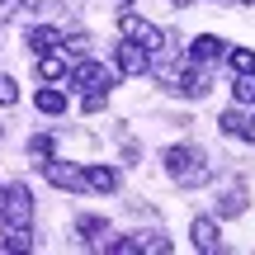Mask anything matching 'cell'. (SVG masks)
<instances>
[{
    "label": "cell",
    "mask_w": 255,
    "mask_h": 255,
    "mask_svg": "<svg viewBox=\"0 0 255 255\" xmlns=\"http://www.w3.org/2000/svg\"><path fill=\"white\" fill-rule=\"evenodd\" d=\"M38 76H43V81H62V76H66V57L38 52Z\"/></svg>",
    "instance_id": "4fadbf2b"
},
{
    "label": "cell",
    "mask_w": 255,
    "mask_h": 255,
    "mask_svg": "<svg viewBox=\"0 0 255 255\" xmlns=\"http://www.w3.org/2000/svg\"><path fill=\"white\" fill-rule=\"evenodd\" d=\"M232 95H237V104H255V76H237Z\"/></svg>",
    "instance_id": "2e32d148"
},
{
    "label": "cell",
    "mask_w": 255,
    "mask_h": 255,
    "mask_svg": "<svg viewBox=\"0 0 255 255\" xmlns=\"http://www.w3.org/2000/svg\"><path fill=\"white\" fill-rule=\"evenodd\" d=\"M14 100H19L14 81H9V76H0V104H14Z\"/></svg>",
    "instance_id": "7402d4cb"
},
{
    "label": "cell",
    "mask_w": 255,
    "mask_h": 255,
    "mask_svg": "<svg viewBox=\"0 0 255 255\" xmlns=\"http://www.w3.org/2000/svg\"><path fill=\"white\" fill-rule=\"evenodd\" d=\"M114 255H137V237H114V241H104Z\"/></svg>",
    "instance_id": "ffe728a7"
},
{
    "label": "cell",
    "mask_w": 255,
    "mask_h": 255,
    "mask_svg": "<svg viewBox=\"0 0 255 255\" xmlns=\"http://www.w3.org/2000/svg\"><path fill=\"white\" fill-rule=\"evenodd\" d=\"M189 237H194V246H199L203 255H218L222 251V237H218V222H213V218H194Z\"/></svg>",
    "instance_id": "52a82bcc"
},
{
    "label": "cell",
    "mask_w": 255,
    "mask_h": 255,
    "mask_svg": "<svg viewBox=\"0 0 255 255\" xmlns=\"http://www.w3.org/2000/svg\"><path fill=\"white\" fill-rule=\"evenodd\" d=\"M81 237L90 241V246H104V241H109V222L104 218H81Z\"/></svg>",
    "instance_id": "5bb4252c"
},
{
    "label": "cell",
    "mask_w": 255,
    "mask_h": 255,
    "mask_svg": "<svg viewBox=\"0 0 255 255\" xmlns=\"http://www.w3.org/2000/svg\"><path fill=\"white\" fill-rule=\"evenodd\" d=\"M5 251H33V237H28V227H9Z\"/></svg>",
    "instance_id": "9a60e30c"
},
{
    "label": "cell",
    "mask_w": 255,
    "mask_h": 255,
    "mask_svg": "<svg viewBox=\"0 0 255 255\" xmlns=\"http://www.w3.org/2000/svg\"><path fill=\"white\" fill-rule=\"evenodd\" d=\"M170 5H180V9H184V5H189V0H170Z\"/></svg>",
    "instance_id": "cb8c5ba5"
},
{
    "label": "cell",
    "mask_w": 255,
    "mask_h": 255,
    "mask_svg": "<svg viewBox=\"0 0 255 255\" xmlns=\"http://www.w3.org/2000/svg\"><path fill=\"white\" fill-rule=\"evenodd\" d=\"M43 175H47L52 189H66V194L85 189V170H81V165H71V161H52V156H47V161H43Z\"/></svg>",
    "instance_id": "5b68a950"
},
{
    "label": "cell",
    "mask_w": 255,
    "mask_h": 255,
    "mask_svg": "<svg viewBox=\"0 0 255 255\" xmlns=\"http://www.w3.org/2000/svg\"><path fill=\"white\" fill-rule=\"evenodd\" d=\"M66 81L76 85V90H100V85H114V76L104 71L100 62H90V57H81V62L66 66Z\"/></svg>",
    "instance_id": "277c9868"
},
{
    "label": "cell",
    "mask_w": 255,
    "mask_h": 255,
    "mask_svg": "<svg viewBox=\"0 0 255 255\" xmlns=\"http://www.w3.org/2000/svg\"><path fill=\"white\" fill-rule=\"evenodd\" d=\"M165 170H170V180L184 184V189H199V184L213 180V165H208V156H203L199 146H170V151H165Z\"/></svg>",
    "instance_id": "6da1fadb"
},
{
    "label": "cell",
    "mask_w": 255,
    "mask_h": 255,
    "mask_svg": "<svg viewBox=\"0 0 255 255\" xmlns=\"http://www.w3.org/2000/svg\"><path fill=\"white\" fill-rule=\"evenodd\" d=\"M0 222H9V227H28L33 222V199H28L24 184L0 189Z\"/></svg>",
    "instance_id": "3957f363"
},
{
    "label": "cell",
    "mask_w": 255,
    "mask_h": 255,
    "mask_svg": "<svg viewBox=\"0 0 255 255\" xmlns=\"http://www.w3.org/2000/svg\"><path fill=\"white\" fill-rule=\"evenodd\" d=\"M137 251H156V255H165V251H170V241H165V237H137Z\"/></svg>",
    "instance_id": "44dd1931"
},
{
    "label": "cell",
    "mask_w": 255,
    "mask_h": 255,
    "mask_svg": "<svg viewBox=\"0 0 255 255\" xmlns=\"http://www.w3.org/2000/svg\"><path fill=\"white\" fill-rule=\"evenodd\" d=\"M114 57H119V71L123 76H146V71H151V52H146L142 43H132V38H123Z\"/></svg>",
    "instance_id": "8992f818"
},
{
    "label": "cell",
    "mask_w": 255,
    "mask_h": 255,
    "mask_svg": "<svg viewBox=\"0 0 255 255\" xmlns=\"http://www.w3.org/2000/svg\"><path fill=\"white\" fill-rule=\"evenodd\" d=\"M222 52H227V43L222 38H213V33H199L194 38V47H189V62H222Z\"/></svg>",
    "instance_id": "ba28073f"
},
{
    "label": "cell",
    "mask_w": 255,
    "mask_h": 255,
    "mask_svg": "<svg viewBox=\"0 0 255 255\" xmlns=\"http://www.w3.org/2000/svg\"><path fill=\"white\" fill-rule=\"evenodd\" d=\"M237 213H246V194L232 189V194H227V203H222V218H237Z\"/></svg>",
    "instance_id": "d6986e66"
},
{
    "label": "cell",
    "mask_w": 255,
    "mask_h": 255,
    "mask_svg": "<svg viewBox=\"0 0 255 255\" xmlns=\"http://www.w3.org/2000/svg\"><path fill=\"white\" fill-rule=\"evenodd\" d=\"M241 137H246V142H255V119H246V128H241Z\"/></svg>",
    "instance_id": "603a6c76"
},
{
    "label": "cell",
    "mask_w": 255,
    "mask_h": 255,
    "mask_svg": "<svg viewBox=\"0 0 255 255\" xmlns=\"http://www.w3.org/2000/svg\"><path fill=\"white\" fill-rule=\"evenodd\" d=\"M246 5H255V0H246Z\"/></svg>",
    "instance_id": "d4e9b609"
},
{
    "label": "cell",
    "mask_w": 255,
    "mask_h": 255,
    "mask_svg": "<svg viewBox=\"0 0 255 255\" xmlns=\"http://www.w3.org/2000/svg\"><path fill=\"white\" fill-rule=\"evenodd\" d=\"M33 104H38L43 114H62V109H66V90H57V85H43V90L33 95Z\"/></svg>",
    "instance_id": "8fae6325"
},
{
    "label": "cell",
    "mask_w": 255,
    "mask_h": 255,
    "mask_svg": "<svg viewBox=\"0 0 255 255\" xmlns=\"http://www.w3.org/2000/svg\"><path fill=\"white\" fill-rule=\"evenodd\" d=\"M28 47H33V52H57V47H62V28H52V24L28 28Z\"/></svg>",
    "instance_id": "30bf717a"
},
{
    "label": "cell",
    "mask_w": 255,
    "mask_h": 255,
    "mask_svg": "<svg viewBox=\"0 0 255 255\" xmlns=\"http://www.w3.org/2000/svg\"><path fill=\"white\" fill-rule=\"evenodd\" d=\"M85 189L114 194V189H119V170H114V165H90V170H85Z\"/></svg>",
    "instance_id": "9c48e42d"
},
{
    "label": "cell",
    "mask_w": 255,
    "mask_h": 255,
    "mask_svg": "<svg viewBox=\"0 0 255 255\" xmlns=\"http://www.w3.org/2000/svg\"><path fill=\"white\" fill-rule=\"evenodd\" d=\"M0 5H5V0H0Z\"/></svg>",
    "instance_id": "484cf974"
},
{
    "label": "cell",
    "mask_w": 255,
    "mask_h": 255,
    "mask_svg": "<svg viewBox=\"0 0 255 255\" xmlns=\"http://www.w3.org/2000/svg\"><path fill=\"white\" fill-rule=\"evenodd\" d=\"M222 132H232V137H241V128H246V114H241V109H227V114H222Z\"/></svg>",
    "instance_id": "e0dca14e"
},
{
    "label": "cell",
    "mask_w": 255,
    "mask_h": 255,
    "mask_svg": "<svg viewBox=\"0 0 255 255\" xmlns=\"http://www.w3.org/2000/svg\"><path fill=\"white\" fill-rule=\"evenodd\" d=\"M119 33H123V38H132V43H142L151 57L165 47V33H161L156 24H146L142 14H132V9H123V14H119Z\"/></svg>",
    "instance_id": "7a4b0ae2"
},
{
    "label": "cell",
    "mask_w": 255,
    "mask_h": 255,
    "mask_svg": "<svg viewBox=\"0 0 255 255\" xmlns=\"http://www.w3.org/2000/svg\"><path fill=\"white\" fill-rule=\"evenodd\" d=\"M28 156H38V161H47V156H52V137H47V132L28 137Z\"/></svg>",
    "instance_id": "ac0fdd59"
},
{
    "label": "cell",
    "mask_w": 255,
    "mask_h": 255,
    "mask_svg": "<svg viewBox=\"0 0 255 255\" xmlns=\"http://www.w3.org/2000/svg\"><path fill=\"white\" fill-rule=\"evenodd\" d=\"M222 57H227V66L237 76H255V52H251V47H227Z\"/></svg>",
    "instance_id": "7c38bea8"
}]
</instances>
